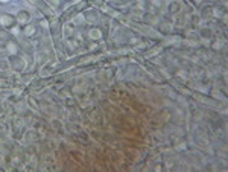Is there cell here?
Returning a JSON list of instances; mask_svg holds the SVG:
<instances>
[{"label":"cell","instance_id":"6da1fadb","mask_svg":"<svg viewBox=\"0 0 228 172\" xmlns=\"http://www.w3.org/2000/svg\"><path fill=\"white\" fill-rule=\"evenodd\" d=\"M0 24H2L3 28H11V26L14 24V18L11 17V15L3 14V15H0Z\"/></svg>","mask_w":228,"mask_h":172},{"label":"cell","instance_id":"7a4b0ae2","mask_svg":"<svg viewBox=\"0 0 228 172\" xmlns=\"http://www.w3.org/2000/svg\"><path fill=\"white\" fill-rule=\"evenodd\" d=\"M17 20L20 21V23H26V21L30 20V14L28 12V11H20L18 15H17Z\"/></svg>","mask_w":228,"mask_h":172},{"label":"cell","instance_id":"3957f363","mask_svg":"<svg viewBox=\"0 0 228 172\" xmlns=\"http://www.w3.org/2000/svg\"><path fill=\"white\" fill-rule=\"evenodd\" d=\"M100 37H102V34H100V31H99V29L93 28V29H90V31H88V38H90V40H99Z\"/></svg>","mask_w":228,"mask_h":172},{"label":"cell","instance_id":"277c9868","mask_svg":"<svg viewBox=\"0 0 228 172\" xmlns=\"http://www.w3.org/2000/svg\"><path fill=\"white\" fill-rule=\"evenodd\" d=\"M6 47H8V52H9V53H12V55H17L18 49H17V44H15V43H11V41H9Z\"/></svg>","mask_w":228,"mask_h":172},{"label":"cell","instance_id":"5b68a950","mask_svg":"<svg viewBox=\"0 0 228 172\" xmlns=\"http://www.w3.org/2000/svg\"><path fill=\"white\" fill-rule=\"evenodd\" d=\"M34 32H35V26L34 24H29V26H26V28H24V35L26 37L34 35Z\"/></svg>","mask_w":228,"mask_h":172},{"label":"cell","instance_id":"8992f818","mask_svg":"<svg viewBox=\"0 0 228 172\" xmlns=\"http://www.w3.org/2000/svg\"><path fill=\"white\" fill-rule=\"evenodd\" d=\"M211 12H213V8H211V6H205L202 9V17H210Z\"/></svg>","mask_w":228,"mask_h":172},{"label":"cell","instance_id":"52a82bcc","mask_svg":"<svg viewBox=\"0 0 228 172\" xmlns=\"http://www.w3.org/2000/svg\"><path fill=\"white\" fill-rule=\"evenodd\" d=\"M169 11H170L172 14H175V12H178V11H179V5H178L177 2H173V3H170V6H169Z\"/></svg>","mask_w":228,"mask_h":172},{"label":"cell","instance_id":"ba28073f","mask_svg":"<svg viewBox=\"0 0 228 172\" xmlns=\"http://www.w3.org/2000/svg\"><path fill=\"white\" fill-rule=\"evenodd\" d=\"M73 32V26H66V29H64V37L66 38H68V35H70Z\"/></svg>","mask_w":228,"mask_h":172},{"label":"cell","instance_id":"9c48e42d","mask_svg":"<svg viewBox=\"0 0 228 172\" xmlns=\"http://www.w3.org/2000/svg\"><path fill=\"white\" fill-rule=\"evenodd\" d=\"M0 67H2V69H9L8 61H6V60H2V61H0Z\"/></svg>","mask_w":228,"mask_h":172},{"label":"cell","instance_id":"30bf717a","mask_svg":"<svg viewBox=\"0 0 228 172\" xmlns=\"http://www.w3.org/2000/svg\"><path fill=\"white\" fill-rule=\"evenodd\" d=\"M47 3H50L53 8H56L58 5H60V0H47Z\"/></svg>","mask_w":228,"mask_h":172},{"label":"cell","instance_id":"8fae6325","mask_svg":"<svg viewBox=\"0 0 228 172\" xmlns=\"http://www.w3.org/2000/svg\"><path fill=\"white\" fill-rule=\"evenodd\" d=\"M41 26H43V28H47L49 24H47V21H46V20H43V21H41Z\"/></svg>","mask_w":228,"mask_h":172},{"label":"cell","instance_id":"7c38bea8","mask_svg":"<svg viewBox=\"0 0 228 172\" xmlns=\"http://www.w3.org/2000/svg\"><path fill=\"white\" fill-rule=\"evenodd\" d=\"M29 2H30V3H34V5H37V3L40 2V0H29Z\"/></svg>","mask_w":228,"mask_h":172},{"label":"cell","instance_id":"4fadbf2b","mask_svg":"<svg viewBox=\"0 0 228 172\" xmlns=\"http://www.w3.org/2000/svg\"><path fill=\"white\" fill-rule=\"evenodd\" d=\"M0 2H2V3H6V2H8V0H0Z\"/></svg>","mask_w":228,"mask_h":172},{"label":"cell","instance_id":"5bb4252c","mask_svg":"<svg viewBox=\"0 0 228 172\" xmlns=\"http://www.w3.org/2000/svg\"><path fill=\"white\" fill-rule=\"evenodd\" d=\"M78 2H79V0H75V2H73V3H78Z\"/></svg>","mask_w":228,"mask_h":172}]
</instances>
